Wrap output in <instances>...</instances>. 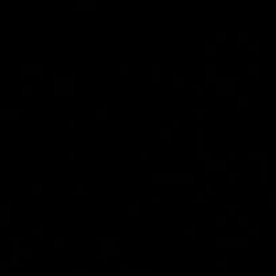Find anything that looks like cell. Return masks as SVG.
Instances as JSON below:
<instances>
[{
  "instance_id": "obj_13",
  "label": "cell",
  "mask_w": 276,
  "mask_h": 276,
  "mask_svg": "<svg viewBox=\"0 0 276 276\" xmlns=\"http://www.w3.org/2000/svg\"><path fill=\"white\" fill-rule=\"evenodd\" d=\"M237 179H238V174L236 171L226 172V182L228 183H236Z\"/></svg>"
},
{
  "instance_id": "obj_14",
  "label": "cell",
  "mask_w": 276,
  "mask_h": 276,
  "mask_svg": "<svg viewBox=\"0 0 276 276\" xmlns=\"http://www.w3.org/2000/svg\"><path fill=\"white\" fill-rule=\"evenodd\" d=\"M19 248H22V238L11 237V249H19Z\"/></svg>"
},
{
  "instance_id": "obj_45",
  "label": "cell",
  "mask_w": 276,
  "mask_h": 276,
  "mask_svg": "<svg viewBox=\"0 0 276 276\" xmlns=\"http://www.w3.org/2000/svg\"><path fill=\"white\" fill-rule=\"evenodd\" d=\"M43 191V183H34L32 185V193L40 194Z\"/></svg>"
},
{
  "instance_id": "obj_49",
  "label": "cell",
  "mask_w": 276,
  "mask_h": 276,
  "mask_svg": "<svg viewBox=\"0 0 276 276\" xmlns=\"http://www.w3.org/2000/svg\"><path fill=\"white\" fill-rule=\"evenodd\" d=\"M78 275H80V276H84V275H85V272H84V271H80V272H78Z\"/></svg>"
},
{
  "instance_id": "obj_38",
  "label": "cell",
  "mask_w": 276,
  "mask_h": 276,
  "mask_svg": "<svg viewBox=\"0 0 276 276\" xmlns=\"http://www.w3.org/2000/svg\"><path fill=\"white\" fill-rule=\"evenodd\" d=\"M194 233H195L194 226H185L183 228V234H185L186 237H191V236H194Z\"/></svg>"
},
{
  "instance_id": "obj_43",
  "label": "cell",
  "mask_w": 276,
  "mask_h": 276,
  "mask_svg": "<svg viewBox=\"0 0 276 276\" xmlns=\"http://www.w3.org/2000/svg\"><path fill=\"white\" fill-rule=\"evenodd\" d=\"M76 191L78 193V194H82V193H85L86 191V183H76Z\"/></svg>"
},
{
  "instance_id": "obj_34",
  "label": "cell",
  "mask_w": 276,
  "mask_h": 276,
  "mask_svg": "<svg viewBox=\"0 0 276 276\" xmlns=\"http://www.w3.org/2000/svg\"><path fill=\"white\" fill-rule=\"evenodd\" d=\"M140 161L142 162H148V161H151V151H140Z\"/></svg>"
},
{
  "instance_id": "obj_36",
  "label": "cell",
  "mask_w": 276,
  "mask_h": 276,
  "mask_svg": "<svg viewBox=\"0 0 276 276\" xmlns=\"http://www.w3.org/2000/svg\"><path fill=\"white\" fill-rule=\"evenodd\" d=\"M194 202L195 205H202L205 202V194H194Z\"/></svg>"
},
{
  "instance_id": "obj_42",
  "label": "cell",
  "mask_w": 276,
  "mask_h": 276,
  "mask_svg": "<svg viewBox=\"0 0 276 276\" xmlns=\"http://www.w3.org/2000/svg\"><path fill=\"white\" fill-rule=\"evenodd\" d=\"M128 210H129V214H132V216H138V214L140 213V206H139V205H131Z\"/></svg>"
},
{
  "instance_id": "obj_2",
  "label": "cell",
  "mask_w": 276,
  "mask_h": 276,
  "mask_svg": "<svg viewBox=\"0 0 276 276\" xmlns=\"http://www.w3.org/2000/svg\"><path fill=\"white\" fill-rule=\"evenodd\" d=\"M226 170V162H212L205 164V171L207 172H222Z\"/></svg>"
},
{
  "instance_id": "obj_6",
  "label": "cell",
  "mask_w": 276,
  "mask_h": 276,
  "mask_svg": "<svg viewBox=\"0 0 276 276\" xmlns=\"http://www.w3.org/2000/svg\"><path fill=\"white\" fill-rule=\"evenodd\" d=\"M233 247L237 248H245L248 245V237H232Z\"/></svg>"
},
{
  "instance_id": "obj_26",
  "label": "cell",
  "mask_w": 276,
  "mask_h": 276,
  "mask_svg": "<svg viewBox=\"0 0 276 276\" xmlns=\"http://www.w3.org/2000/svg\"><path fill=\"white\" fill-rule=\"evenodd\" d=\"M185 125V120L183 119H174L172 120V128L174 129H180Z\"/></svg>"
},
{
  "instance_id": "obj_25",
  "label": "cell",
  "mask_w": 276,
  "mask_h": 276,
  "mask_svg": "<svg viewBox=\"0 0 276 276\" xmlns=\"http://www.w3.org/2000/svg\"><path fill=\"white\" fill-rule=\"evenodd\" d=\"M216 190H217L216 183H205V193L206 194H213V193H216Z\"/></svg>"
},
{
  "instance_id": "obj_18",
  "label": "cell",
  "mask_w": 276,
  "mask_h": 276,
  "mask_svg": "<svg viewBox=\"0 0 276 276\" xmlns=\"http://www.w3.org/2000/svg\"><path fill=\"white\" fill-rule=\"evenodd\" d=\"M206 115V111L205 108H194V117L195 119H203Z\"/></svg>"
},
{
  "instance_id": "obj_8",
  "label": "cell",
  "mask_w": 276,
  "mask_h": 276,
  "mask_svg": "<svg viewBox=\"0 0 276 276\" xmlns=\"http://www.w3.org/2000/svg\"><path fill=\"white\" fill-rule=\"evenodd\" d=\"M261 156H263V152H260V151H249L248 152V159H249L251 162L261 161Z\"/></svg>"
},
{
  "instance_id": "obj_24",
  "label": "cell",
  "mask_w": 276,
  "mask_h": 276,
  "mask_svg": "<svg viewBox=\"0 0 276 276\" xmlns=\"http://www.w3.org/2000/svg\"><path fill=\"white\" fill-rule=\"evenodd\" d=\"M63 156H65V159H66L67 162H73V161H76V156H77V154H76V151H65V154H63Z\"/></svg>"
},
{
  "instance_id": "obj_10",
  "label": "cell",
  "mask_w": 276,
  "mask_h": 276,
  "mask_svg": "<svg viewBox=\"0 0 276 276\" xmlns=\"http://www.w3.org/2000/svg\"><path fill=\"white\" fill-rule=\"evenodd\" d=\"M63 125H65V128H66V129H73V128H76V125H77V121H76V119H73V117L65 119V121H63Z\"/></svg>"
},
{
  "instance_id": "obj_44",
  "label": "cell",
  "mask_w": 276,
  "mask_h": 276,
  "mask_svg": "<svg viewBox=\"0 0 276 276\" xmlns=\"http://www.w3.org/2000/svg\"><path fill=\"white\" fill-rule=\"evenodd\" d=\"M248 51H249L251 54H255L259 51V43H248Z\"/></svg>"
},
{
  "instance_id": "obj_46",
  "label": "cell",
  "mask_w": 276,
  "mask_h": 276,
  "mask_svg": "<svg viewBox=\"0 0 276 276\" xmlns=\"http://www.w3.org/2000/svg\"><path fill=\"white\" fill-rule=\"evenodd\" d=\"M247 71H248L249 74H252V76H253V74H256L257 71H259V66H257V65H253V63H252V65H248Z\"/></svg>"
},
{
  "instance_id": "obj_31",
  "label": "cell",
  "mask_w": 276,
  "mask_h": 276,
  "mask_svg": "<svg viewBox=\"0 0 276 276\" xmlns=\"http://www.w3.org/2000/svg\"><path fill=\"white\" fill-rule=\"evenodd\" d=\"M248 97H237V107L238 108H247L248 107Z\"/></svg>"
},
{
  "instance_id": "obj_35",
  "label": "cell",
  "mask_w": 276,
  "mask_h": 276,
  "mask_svg": "<svg viewBox=\"0 0 276 276\" xmlns=\"http://www.w3.org/2000/svg\"><path fill=\"white\" fill-rule=\"evenodd\" d=\"M108 108H104V107H101V108H97V116L100 119H105V117H108Z\"/></svg>"
},
{
  "instance_id": "obj_3",
  "label": "cell",
  "mask_w": 276,
  "mask_h": 276,
  "mask_svg": "<svg viewBox=\"0 0 276 276\" xmlns=\"http://www.w3.org/2000/svg\"><path fill=\"white\" fill-rule=\"evenodd\" d=\"M77 8L80 9H86V11H93L98 7V3L96 0H78L76 3Z\"/></svg>"
},
{
  "instance_id": "obj_29",
  "label": "cell",
  "mask_w": 276,
  "mask_h": 276,
  "mask_svg": "<svg viewBox=\"0 0 276 276\" xmlns=\"http://www.w3.org/2000/svg\"><path fill=\"white\" fill-rule=\"evenodd\" d=\"M217 50L216 43H206L205 45V53L206 54H214Z\"/></svg>"
},
{
  "instance_id": "obj_7",
  "label": "cell",
  "mask_w": 276,
  "mask_h": 276,
  "mask_svg": "<svg viewBox=\"0 0 276 276\" xmlns=\"http://www.w3.org/2000/svg\"><path fill=\"white\" fill-rule=\"evenodd\" d=\"M194 180V174L193 172H179V179H178V183L179 182H183V183H190Z\"/></svg>"
},
{
  "instance_id": "obj_11",
  "label": "cell",
  "mask_w": 276,
  "mask_h": 276,
  "mask_svg": "<svg viewBox=\"0 0 276 276\" xmlns=\"http://www.w3.org/2000/svg\"><path fill=\"white\" fill-rule=\"evenodd\" d=\"M161 136H162L163 140H171V139L174 138V131L172 129H162Z\"/></svg>"
},
{
  "instance_id": "obj_37",
  "label": "cell",
  "mask_w": 276,
  "mask_h": 276,
  "mask_svg": "<svg viewBox=\"0 0 276 276\" xmlns=\"http://www.w3.org/2000/svg\"><path fill=\"white\" fill-rule=\"evenodd\" d=\"M151 85L152 86H161L162 85V76H151Z\"/></svg>"
},
{
  "instance_id": "obj_21",
  "label": "cell",
  "mask_w": 276,
  "mask_h": 276,
  "mask_svg": "<svg viewBox=\"0 0 276 276\" xmlns=\"http://www.w3.org/2000/svg\"><path fill=\"white\" fill-rule=\"evenodd\" d=\"M171 81H172V85L174 86H180V85L183 84V76H180V74H176V76H172V78H171Z\"/></svg>"
},
{
  "instance_id": "obj_16",
  "label": "cell",
  "mask_w": 276,
  "mask_h": 276,
  "mask_svg": "<svg viewBox=\"0 0 276 276\" xmlns=\"http://www.w3.org/2000/svg\"><path fill=\"white\" fill-rule=\"evenodd\" d=\"M236 222L238 226H247L248 222H249V218H248V216H237Z\"/></svg>"
},
{
  "instance_id": "obj_48",
  "label": "cell",
  "mask_w": 276,
  "mask_h": 276,
  "mask_svg": "<svg viewBox=\"0 0 276 276\" xmlns=\"http://www.w3.org/2000/svg\"><path fill=\"white\" fill-rule=\"evenodd\" d=\"M216 264L218 265L220 268H222L226 265V260H225V259H218V260H216Z\"/></svg>"
},
{
  "instance_id": "obj_20",
  "label": "cell",
  "mask_w": 276,
  "mask_h": 276,
  "mask_svg": "<svg viewBox=\"0 0 276 276\" xmlns=\"http://www.w3.org/2000/svg\"><path fill=\"white\" fill-rule=\"evenodd\" d=\"M54 247L55 248H62V247H65V243H66V240H65V237H61V236H58V237H54Z\"/></svg>"
},
{
  "instance_id": "obj_28",
  "label": "cell",
  "mask_w": 276,
  "mask_h": 276,
  "mask_svg": "<svg viewBox=\"0 0 276 276\" xmlns=\"http://www.w3.org/2000/svg\"><path fill=\"white\" fill-rule=\"evenodd\" d=\"M226 38H228L226 32H216V35H214V39H216L217 43H224Z\"/></svg>"
},
{
  "instance_id": "obj_41",
  "label": "cell",
  "mask_w": 276,
  "mask_h": 276,
  "mask_svg": "<svg viewBox=\"0 0 276 276\" xmlns=\"http://www.w3.org/2000/svg\"><path fill=\"white\" fill-rule=\"evenodd\" d=\"M257 234H259V228L257 226H248V236L256 237Z\"/></svg>"
},
{
  "instance_id": "obj_39",
  "label": "cell",
  "mask_w": 276,
  "mask_h": 276,
  "mask_svg": "<svg viewBox=\"0 0 276 276\" xmlns=\"http://www.w3.org/2000/svg\"><path fill=\"white\" fill-rule=\"evenodd\" d=\"M119 73L121 74V76H127V74H129V66L128 65H119Z\"/></svg>"
},
{
  "instance_id": "obj_22",
  "label": "cell",
  "mask_w": 276,
  "mask_h": 276,
  "mask_svg": "<svg viewBox=\"0 0 276 276\" xmlns=\"http://www.w3.org/2000/svg\"><path fill=\"white\" fill-rule=\"evenodd\" d=\"M34 92V88L31 85H26V86H22V94L25 97H30Z\"/></svg>"
},
{
  "instance_id": "obj_1",
  "label": "cell",
  "mask_w": 276,
  "mask_h": 276,
  "mask_svg": "<svg viewBox=\"0 0 276 276\" xmlns=\"http://www.w3.org/2000/svg\"><path fill=\"white\" fill-rule=\"evenodd\" d=\"M22 108L16 107V108H3L2 111H0V115H2V117H6V119H18L22 116Z\"/></svg>"
},
{
  "instance_id": "obj_33",
  "label": "cell",
  "mask_w": 276,
  "mask_h": 276,
  "mask_svg": "<svg viewBox=\"0 0 276 276\" xmlns=\"http://www.w3.org/2000/svg\"><path fill=\"white\" fill-rule=\"evenodd\" d=\"M236 39L238 43H244L248 40V32H237L236 34Z\"/></svg>"
},
{
  "instance_id": "obj_47",
  "label": "cell",
  "mask_w": 276,
  "mask_h": 276,
  "mask_svg": "<svg viewBox=\"0 0 276 276\" xmlns=\"http://www.w3.org/2000/svg\"><path fill=\"white\" fill-rule=\"evenodd\" d=\"M0 224L3 225V226H9V225L12 224V220L11 218H6V220H0Z\"/></svg>"
},
{
  "instance_id": "obj_17",
  "label": "cell",
  "mask_w": 276,
  "mask_h": 276,
  "mask_svg": "<svg viewBox=\"0 0 276 276\" xmlns=\"http://www.w3.org/2000/svg\"><path fill=\"white\" fill-rule=\"evenodd\" d=\"M31 233H32L34 237H40V236H43V233H45V229H43V226H32Z\"/></svg>"
},
{
  "instance_id": "obj_19",
  "label": "cell",
  "mask_w": 276,
  "mask_h": 276,
  "mask_svg": "<svg viewBox=\"0 0 276 276\" xmlns=\"http://www.w3.org/2000/svg\"><path fill=\"white\" fill-rule=\"evenodd\" d=\"M162 70V65H151V76H161Z\"/></svg>"
},
{
  "instance_id": "obj_30",
  "label": "cell",
  "mask_w": 276,
  "mask_h": 276,
  "mask_svg": "<svg viewBox=\"0 0 276 276\" xmlns=\"http://www.w3.org/2000/svg\"><path fill=\"white\" fill-rule=\"evenodd\" d=\"M226 222H228L226 216H222V214H220V216L216 217V224L218 225V226H225V225H226Z\"/></svg>"
},
{
  "instance_id": "obj_4",
  "label": "cell",
  "mask_w": 276,
  "mask_h": 276,
  "mask_svg": "<svg viewBox=\"0 0 276 276\" xmlns=\"http://www.w3.org/2000/svg\"><path fill=\"white\" fill-rule=\"evenodd\" d=\"M151 180L154 183H167V172H152Z\"/></svg>"
},
{
  "instance_id": "obj_15",
  "label": "cell",
  "mask_w": 276,
  "mask_h": 276,
  "mask_svg": "<svg viewBox=\"0 0 276 276\" xmlns=\"http://www.w3.org/2000/svg\"><path fill=\"white\" fill-rule=\"evenodd\" d=\"M205 76L206 77L216 76V65H206L205 66Z\"/></svg>"
},
{
  "instance_id": "obj_12",
  "label": "cell",
  "mask_w": 276,
  "mask_h": 276,
  "mask_svg": "<svg viewBox=\"0 0 276 276\" xmlns=\"http://www.w3.org/2000/svg\"><path fill=\"white\" fill-rule=\"evenodd\" d=\"M205 129H195L194 132V140L198 142H205Z\"/></svg>"
},
{
  "instance_id": "obj_27",
  "label": "cell",
  "mask_w": 276,
  "mask_h": 276,
  "mask_svg": "<svg viewBox=\"0 0 276 276\" xmlns=\"http://www.w3.org/2000/svg\"><path fill=\"white\" fill-rule=\"evenodd\" d=\"M226 158H228V161H229V162L237 161L238 152H237V151H233V149H230V151H226Z\"/></svg>"
},
{
  "instance_id": "obj_32",
  "label": "cell",
  "mask_w": 276,
  "mask_h": 276,
  "mask_svg": "<svg viewBox=\"0 0 276 276\" xmlns=\"http://www.w3.org/2000/svg\"><path fill=\"white\" fill-rule=\"evenodd\" d=\"M162 199H163V197H162V194H151V202L154 203V205H159V203H162Z\"/></svg>"
},
{
  "instance_id": "obj_40",
  "label": "cell",
  "mask_w": 276,
  "mask_h": 276,
  "mask_svg": "<svg viewBox=\"0 0 276 276\" xmlns=\"http://www.w3.org/2000/svg\"><path fill=\"white\" fill-rule=\"evenodd\" d=\"M237 213V205H226V216H234Z\"/></svg>"
},
{
  "instance_id": "obj_23",
  "label": "cell",
  "mask_w": 276,
  "mask_h": 276,
  "mask_svg": "<svg viewBox=\"0 0 276 276\" xmlns=\"http://www.w3.org/2000/svg\"><path fill=\"white\" fill-rule=\"evenodd\" d=\"M32 249L31 248H22L20 249V256H22L23 259H28V257H31L32 256Z\"/></svg>"
},
{
  "instance_id": "obj_5",
  "label": "cell",
  "mask_w": 276,
  "mask_h": 276,
  "mask_svg": "<svg viewBox=\"0 0 276 276\" xmlns=\"http://www.w3.org/2000/svg\"><path fill=\"white\" fill-rule=\"evenodd\" d=\"M216 245L218 248H224V247H233V243H232V237H224L220 236L217 237L216 240Z\"/></svg>"
},
{
  "instance_id": "obj_9",
  "label": "cell",
  "mask_w": 276,
  "mask_h": 276,
  "mask_svg": "<svg viewBox=\"0 0 276 276\" xmlns=\"http://www.w3.org/2000/svg\"><path fill=\"white\" fill-rule=\"evenodd\" d=\"M194 94H195L197 97H201L203 96V94L206 93V85H197V86H194Z\"/></svg>"
}]
</instances>
